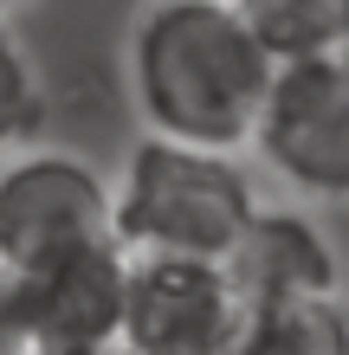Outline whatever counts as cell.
<instances>
[{
  "label": "cell",
  "instance_id": "obj_4",
  "mask_svg": "<svg viewBox=\"0 0 349 355\" xmlns=\"http://www.w3.org/2000/svg\"><path fill=\"white\" fill-rule=\"evenodd\" d=\"M117 239L110 181L65 149H33L0 168V265L33 271L78 245Z\"/></svg>",
  "mask_w": 349,
  "mask_h": 355
},
{
  "label": "cell",
  "instance_id": "obj_7",
  "mask_svg": "<svg viewBox=\"0 0 349 355\" xmlns=\"http://www.w3.org/2000/svg\"><path fill=\"white\" fill-rule=\"evenodd\" d=\"M227 278L246 310L291 297H337V252L317 233V220L291 214V207H259L239 245L227 252Z\"/></svg>",
  "mask_w": 349,
  "mask_h": 355
},
{
  "label": "cell",
  "instance_id": "obj_12",
  "mask_svg": "<svg viewBox=\"0 0 349 355\" xmlns=\"http://www.w3.org/2000/svg\"><path fill=\"white\" fill-rule=\"evenodd\" d=\"M13 7H26V0H0V13H13Z\"/></svg>",
  "mask_w": 349,
  "mask_h": 355
},
{
  "label": "cell",
  "instance_id": "obj_3",
  "mask_svg": "<svg viewBox=\"0 0 349 355\" xmlns=\"http://www.w3.org/2000/svg\"><path fill=\"white\" fill-rule=\"evenodd\" d=\"M253 149L291 194L349 200V52L284 58Z\"/></svg>",
  "mask_w": 349,
  "mask_h": 355
},
{
  "label": "cell",
  "instance_id": "obj_5",
  "mask_svg": "<svg viewBox=\"0 0 349 355\" xmlns=\"http://www.w3.org/2000/svg\"><path fill=\"white\" fill-rule=\"evenodd\" d=\"M130 252L117 239L78 245L65 259L13 271L26 355H110L123 349V304H130Z\"/></svg>",
  "mask_w": 349,
  "mask_h": 355
},
{
  "label": "cell",
  "instance_id": "obj_9",
  "mask_svg": "<svg viewBox=\"0 0 349 355\" xmlns=\"http://www.w3.org/2000/svg\"><path fill=\"white\" fill-rule=\"evenodd\" d=\"M278 58H317V52H349V0H233Z\"/></svg>",
  "mask_w": 349,
  "mask_h": 355
},
{
  "label": "cell",
  "instance_id": "obj_10",
  "mask_svg": "<svg viewBox=\"0 0 349 355\" xmlns=\"http://www.w3.org/2000/svg\"><path fill=\"white\" fill-rule=\"evenodd\" d=\"M39 116H46V97H39V71H33V58L19 52V39L0 26V149L26 142V136L39 130Z\"/></svg>",
  "mask_w": 349,
  "mask_h": 355
},
{
  "label": "cell",
  "instance_id": "obj_13",
  "mask_svg": "<svg viewBox=\"0 0 349 355\" xmlns=\"http://www.w3.org/2000/svg\"><path fill=\"white\" fill-rule=\"evenodd\" d=\"M110 355H136V349H110Z\"/></svg>",
  "mask_w": 349,
  "mask_h": 355
},
{
  "label": "cell",
  "instance_id": "obj_6",
  "mask_svg": "<svg viewBox=\"0 0 349 355\" xmlns=\"http://www.w3.org/2000/svg\"><path fill=\"white\" fill-rule=\"evenodd\" d=\"M246 304L220 259H136L123 304V349L136 355H227Z\"/></svg>",
  "mask_w": 349,
  "mask_h": 355
},
{
  "label": "cell",
  "instance_id": "obj_11",
  "mask_svg": "<svg viewBox=\"0 0 349 355\" xmlns=\"http://www.w3.org/2000/svg\"><path fill=\"white\" fill-rule=\"evenodd\" d=\"M0 355H26V329H19V291L13 271L0 265Z\"/></svg>",
  "mask_w": 349,
  "mask_h": 355
},
{
  "label": "cell",
  "instance_id": "obj_1",
  "mask_svg": "<svg viewBox=\"0 0 349 355\" xmlns=\"http://www.w3.org/2000/svg\"><path fill=\"white\" fill-rule=\"evenodd\" d=\"M278 58L233 0H149L130 26V97L149 136L233 155L259 136Z\"/></svg>",
  "mask_w": 349,
  "mask_h": 355
},
{
  "label": "cell",
  "instance_id": "obj_8",
  "mask_svg": "<svg viewBox=\"0 0 349 355\" xmlns=\"http://www.w3.org/2000/svg\"><path fill=\"white\" fill-rule=\"evenodd\" d=\"M227 355H349V310L337 297H291L246 310Z\"/></svg>",
  "mask_w": 349,
  "mask_h": 355
},
{
  "label": "cell",
  "instance_id": "obj_2",
  "mask_svg": "<svg viewBox=\"0 0 349 355\" xmlns=\"http://www.w3.org/2000/svg\"><path fill=\"white\" fill-rule=\"evenodd\" d=\"M117 245L130 259H220L253 226L259 200L233 155L175 136H142L110 187Z\"/></svg>",
  "mask_w": 349,
  "mask_h": 355
}]
</instances>
